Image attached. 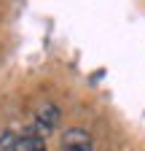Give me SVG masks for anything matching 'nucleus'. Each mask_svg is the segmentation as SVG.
I'll return each mask as SVG.
<instances>
[{
	"label": "nucleus",
	"instance_id": "obj_2",
	"mask_svg": "<svg viewBox=\"0 0 145 151\" xmlns=\"http://www.w3.org/2000/svg\"><path fill=\"white\" fill-rule=\"evenodd\" d=\"M62 151H94L92 135L81 127H70L62 135Z\"/></svg>",
	"mask_w": 145,
	"mask_h": 151
},
{
	"label": "nucleus",
	"instance_id": "obj_3",
	"mask_svg": "<svg viewBox=\"0 0 145 151\" xmlns=\"http://www.w3.org/2000/svg\"><path fill=\"white\" fill-rule=\"evenodd\" d=\"M19 151H48L46 148V135H41L35 127H27L24 135L19 138Z\"/></svg>",
	"mask_w": 145,
	"mask_h": 151
},
{
	"label": "nucleus",
	"instance_id": "obj_1",
	"mask_svg": "<svg viewBox=\"0 0 145 151\" xmlns=\"http://www.w3.org/2000/svg\"><path fill=\"white\" fill-rule=\"evenodd\" d=\"M59 124V108L54 105L51 100H41L38 108H35V122L32 127L41 132V135H48V132Z\"/></svg>",
	"mask_w": 145,
	"mask_h": 151
},
{
	"label": "nucleus",
	"instance_id": "obj_4",
	"mask_svg": "<svg viewBox=\"0 0 145 151\" xmlns=\"http://www.w3.org/2000/svg\"><path fill=\"white\" fill-rule=\"evenodd\" d=\"M0 151H19V138H16L11 129L0 132Z\"/></svg>",
	"mask_w": 145,
	"mask_h": 151
}]
</instances>
